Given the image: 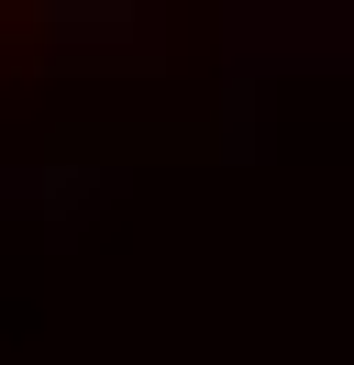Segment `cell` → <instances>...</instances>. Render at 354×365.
<instances>
[{"instance_id": "6da1fadb", "label": "cell", "mask_w": 354, "mask_h": 365, "mask_svg": "<svg viewBox=\"0 0 354 365\" xmlns=\"http://www.w3.org/2000/svg\"><path fill=\"white\" fill-rule=\"evenodd\" d=\"M34 23L66 34V45H100V34H133V23H144V0H34Z\"/></svg>"}, {"instance_id": "7a4b0ae2", "label": "cell", "mask_w": 354, "mask_h": 365, "mask_svg": "<svg viewBox=\"0 0 354 365\" xmlns=\"http://www.w3.org/2000/svg\"><path fill=\"white\" fill-rule=\"evenodd\" d=\"M22 200H44V222H78V210L100 200V166H34Z\"/></svg>"}]
</instances>
